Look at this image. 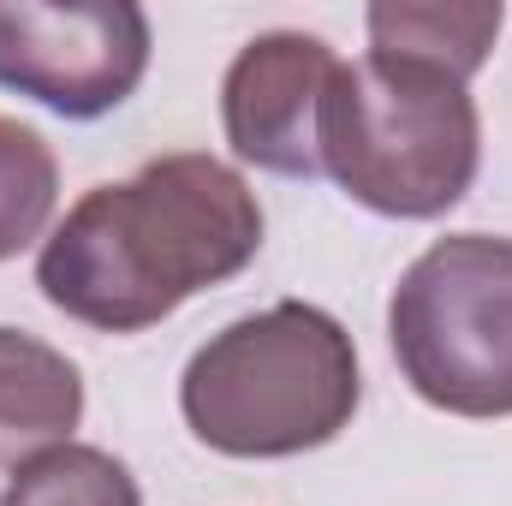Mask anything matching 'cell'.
<instances>
[{"instance_id": "1", "label": "cell", "mask_w": 512, "mask_h": 506, "mask_svg": "<svg viewBox=\"0 0 512 506\" xmlns=\"http://www.w3.org/2000/svg\"><path fill=\"white\" fill-rule=\"evenodd\" d=\"M262 251V203L239 167L203 149L155 155L120 185L84 191L42 239V298L96 328L143 334Z\"/></svg>"}, {"instance_id": "10", "label": "cell", "mask_w": 512, "mask_h": 506, "mask_svg": "<svg viewBox=\"0 0 512 506\" xmlns=\"http://www.w3.org/2000/svg\"><path fill=\"white\" fill-rule=\"evenodd\" d=\"M60 203V161L36 126L0 114V262L36 245Z\"/></svg>"}, {"instance_id": "4", "label": "cell", "mask_w": 512, "mask_h": 506, "mask_svg": "<svg viewBox=\"0 0 512 506\" xmlns=\"http://www.w3.org/2000/svg\"><path fill=\"white\" fill-rule=\"evenodd\" d=\"M387 340L423 405L512 417V239H435L393 286Z\"/></svg>"}, {"instance_id": "9", "label": "cell", "mask_w": 512, "mask_h": 506, "mask_svg": "<svg viewBox=\"0 0 512 506\" xmlns=\"http://www.w3.org/2000/svg\"><path fill=\"white\" fill-rule=\"evenodd\" d=\"M0 506H143L137 477L114 453L102 447H54L30 465L12 471V483L0 489Z\"/></svg>"}, {"instance_id": "3", "label": "cell", "mask_w": 512, "mask_h": 506, "mask_svg": "<svg viewBox=\"0 0 512 506\" xmlns=\"http://www.w3.org/2000/svg\"><path fill=\"white\" fill-rule=\"evenodd\" d=\"M477 167L483 120L465 78L393 54L340 60L322 96V173L352 203L435 221L477 185Z\"/></svg>"}, {"instance_id": "8", "label": "cell", "mask_w": 512, "mask_h": 506, "mask_svg": "<svg viewBox=\"0 0 512 506\" xmlns=\"http://www.w3.org/2000/svg\"><path fill=\"white\" fill-rule=\"evenodd\" d=\"M501 0L495 6H417V0H387L370 6V54H393V60H417V66H441L453 78L471 84V72L489 60L495 36H501Z\"/></svg>"}, {"instance_id": "7", "label": "cell", "mask_w": 512, "mask_h": 506, "mask_svg": "<svg viewBox=\"0 0 512 506\" xmlns=\"http://www.w3.org/2000/svg\"><path fill=\"white\" fill-rule=\"evenodd\" d=\"M84 423V376L36 334L0 328V471H18L72 441Z\"/></svg>"}, {"instance_id": "2", "label": "cell", "mask_w": 512, "mask_h": 506, "mask_svg": "<svg viewBox=\"0 0 512 506\" xmlns=\"http://www.w3.org/2000/svg\"><path fill=\"white\" fill-rule=\"evenodd\" d=\"M364 399L352 334L304 298H280L209 334L185 376L179 411L209 453L298 459L328 447Z\"/></svg>"}, {"instance_id": "5", "label": "cell", "mask_w": 512, "mask_h": 506, "mask_svg": "<svg viewBox=\"0 0 512 506\" xmlns=\"http://www.w3.org/2000/svg\"><path fill=\"white\" fill-rule=\"evenodd\" d=\"M149 12L131 0H0V90L60 120H102L149 72Z\"/></svg>"}, {"instance_id": "6", "label": "cell", "mask_w": 512, "mask_h": 506, "mask_svg": "<svg viewBox=\"0 0 512 506\" xmlns=\"http://www.w3.org/2000/svg\"><path fill=\"white\" fill-rule=\"evenodd\" d=\"M340 54L310 30L251 36L221 78V126L239 161L280 179H322V96Z\"/></svg>"}]
</instances>
